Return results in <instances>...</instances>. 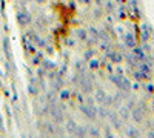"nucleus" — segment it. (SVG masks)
<instances>
[{"mask_svg":"<svg viewBox=\"0 0 154 138\" xmlns=\"http://www.w3.org/2000/svg\"><path fill=\"white\" fill-rule=\"evenodd\" d=\"M77 126H79V124H77L74 120H68L66 124H65V132H68L69 135H74L75 131H77Z\"/></svg>","mask_w":154,"mask_h":138,"instance_id":"obj_12","label":"nucleus"},{"mask_svg":"<svg viewBox=\"0 0 154 138\" xmlns=\"http://www.w3.org/2000/svg\"><path fill=\"white\" fill-rule=\"evenodd\" d=\"M151 35H152V28L148 23H143L142 26H140V37H142V42H148Z\"/></svg>","mask_w":154,"mask_h":138,"instance_id":"obj_9","label":"nucleus"},{"mask_svg":"<svg viewBox=\"0 0 154 138\" xmlns=\"http://www.w3.org/2000/svg\"><path fill=\"white\" fill-rule=\"evenodd\" d=\"M42 65H43V68L48 69V71H53V69L56 68V65L53 63V61H49V60H43V61H42Z\"/></svg>","mask_w":154,"mask_h":138,"instance_id":"obj_26","label":"nucleus"},{"mask_svg":"<svg viewBox=\"0 0 154 138\" xmlns=\"http://www.w3.org/2000/svg\"><path fill=\"white\" fill-rule=\"evenodd\" d=\"M88 31H89V34H91V40H89V43H93V42L97 43V42H99V31H97L94 26H89Z\"/></svg>","mask_w":154,"mask_h":138,"instance_id":"obj_16","label":"nucleus"},{"mask_svg":"<svg viewBox=\"0 0 154 138\" xmlns=\"http://www.w3.org/2000/svg\"><path fill=\"white\" fill-rule=\"evenodd\" d=\"M25 48L28 49V52H29V54H32V55L35 54V46H34V45H29L26 40H25Z\"/></svg>","mask_w":154,"mask_h":138,"instance_id":"obj_28","label":"nucleus"},{"mask_svg":"<svg viewBox=\"0 0 154 138\" xmlns=\"http://www.w3.org/2000/svg\"><path fill=\"white\" fill-rule=\"evenodd\" d=\"M97 112H99V115H100L102 118H108V114H109V109H106L105 106H100V107L97 109Z\"/></svg>","mask_w":154,"mask_h":138,"instance_id":"obj_21","label":"nucleus"},{"mask_svg":"<svg viewBox=\"0 0 154 138\" xmlns=\"http://www.w3.org/2000/svg\"><path fill=\"white\" fill-rule=\"evenodd\" d=\"M88 135L89 137H100V129L99 128H94V126L88 128Z\"/></svg>","mask_w":154,"mask_h":138,"instance_id":"obj_20","label":"nucleus"},{"mask_svg":"<svg viewBox=\"0 0 154 138\" xmlns=\"http://www.w3.org/2000/svg\"><path fill=\"white\" fill-rule=\"evenodd\" d=\"M35 25H37L38 29H45V28H46V20H45L43 17H38L37 22H35Z\"/></svg>","mask_w":154,"mask_h":138,"instance_id":"obj_25","label":"nucleus"},{"mask_svg":"<svg viewBox=\"0 0 154 138\" xmlns=\"http://www.w3.org/2000/svg\"><path fill=\"white\" fill-rule=\"evenodd\" d=\"M88 135V128L85 126H77V131L74 134V137H86Z\"/></svg>","mask_w":154,"mask_h":138,"instance_id":"obj_17","label":"nucleus"},{"mask_svg":"<svg viewBox=\"0 0 154 138\" xmlns=\"http://www.w3.org/2000/svg\"><path fill=\"white\" fill-rule=\"evenodd\" d=\"M25 2H32V0H25Z\"/></svg>","mask_w":154,"mask_h":138,"instance_id":"obj_38","label":"nucleus"},{"mask_svg":"<svg viewBox=\"0 0 154 138\" xmlns=\"http://www.w3.org/2000/svg\"><path fill=\"white\" fill-rule=\"evenodd\" d=\"M75 35H77V39L82 40V42H86V40H88V31H86V29L79 28V29L75 31Z\"/></svg>","mask_w":154,"mask_h":138,"instance_id":"obj_15","label":"nucleus"},{"mask_svg":"<svg viewBox=\"0 0 154 138\" xmlns=\"http://www.w3.org/2000/svg\"><path fill=\"white\" fill-rule=\"evenodd\" d=\"M28 92L31 94V95H37L38 94V87H37V84L32 81V83H29V86H28Z\"/></svg>","mask_w":154,"mask_h":138,"instance_id":"obj_23","label":"nucleus"},{"mask_svg":"<svg viewBox=\"0 0 154 138\" xmlns=\"http://www.w3.org/2000/svg\"><path fill=\"white\" fill-rule=\"evenodd\" d=\"M94 54L93 49H88V52H85V58H91V55Z\"/></svg>","mask_w":154,"mask_h":138,"instance_id":"obj_33","label":"nucleus"},{"mask_svg":"<svg viewBox=\"0 0 154 138\" xmlns=\"http://www.w3.org/2000/svg\"><path fill=\"white\" fill-rule=\"evenodd\" d=\"M42 60H43V55H42V54H34V55H32V60H31V63H32V65H40Z\"/></svg>","mask_w":154,"mask_h":138,"instance_id":"obj_24","label":"nucleus"},{"mask_svg":"<svg viewBox=\"0 0 154 138\" xmlns=\"http://www.w3.org/2000/svg\"><path fill=\"white\" fill-rule=\"evenodd\" d=\"M31 16H29V12L28 11H19L17 12V22L20 26H28V25L31 23Z\"/></svg>","mask_w":154,"mask_h":138,"instance_id":"obj_5","label":"nucleus"},{"mask_svg":"<svg viewBox=\"0 0 154 138\" xmlns=\"http://www.w3.org/2000/svg\"><path fill=\"white\" fill-rule=\"evenodd\" d=\"M111 81L119 87L120 91H130L131 89V81L128 80L125 75H122V74H119V75H111Z\"/></svg>","mask_w":154,"mask_h":138,"instance_id":"obj_1","label":"nucleus"},{"mask_svg":"<svg viewBox=\"0 0 154 138\" xmlns=\"http://www.w3.org/2000/svg\"><path fill=\"white\" fill-rule=\"evenodd\" d=\"M117 17H119V19H126V9H125L123 5L117 9Z\"/></svg>","mask_w":154,"mask_h":138,"instance_id":"obj_27","label":"nucleus"},{"mask_svg":"<svg viewBox=\"0 0 154 138\" xmlns=\"http://www.w3.org/2000/svg\"><path fill=\"white\" fill-rule=\"evenodd\" d=\"M131 55L139 61V63H140V61H146L148 58H146V52L143 51V48H137V46H134L133 48V51H131Z\"/></svg>","mask_w":154,"mask_h":138,"instance_id":"obj_8","label":"nucleus"},{"mask_svg":"<svg viewBox=\"0 0 154 138\" xmlns=\"http://www.w3.org/2000/svg\"><path fill=\"white\" fill-rule=\"evenodd\" d=\"M69 97H71L69 89H60V100H62V101H66Z\"/></svg>","mask_w":154,"mask_h":138,"instance_id":"obj_19","label":"nucleus"},{"mask_svg":"<svg viewBox=\"0 0 154 138\" xmlns=\"http://www.w3.org/2000/svg\"><path fill=\"white\" fill-rule=\"evenodd\" d=\"M0 129H3V120H2V115H0Z\"/></svg>","mask_w":154,"mask_h":138,"instance_id":"obj_36","label":"nucleus"},{"mask_svg":"<svg viewBox=\"0 0 154 138\" xmlns=\"http://www.w3.org/2000/svg\"><path fill=\"white\" fill-rule=\"evenodd\" d=\"M146 91H148V92H154V86L148 84V86H146Z\"/></svg>","mask_w":154,"mask_h":138,"instance_id":"obj_34","label":"nucleus"},{"mask_svg":"<svg viewBox=\"0 0 154 138\" xmlns=\"http://www.w3.org/2000/svg\"><path fill=\"white\" fill-rule=\"evenodd\" d=\"M116 2H117V3H120V5H125V3L128 2V0H116Z\"/></svg>","mask_w":154,"mask_h":138,"instance_id":"obj_35","label":"nucleus"},{"mask_svg":"<svg viewBox=\"0 0 154 138\" xmlns=\"http://www.w3.org/2000/svg\"><path fill=\"white\" fill-rule=\"evenodd\" d=\"M106 9H108V12H114V5L111 2H106Z\"/></svg>","mask_w":154,"mask_h":138,"instance_id":"obj_32","label":"nucleus"},{"mask_svg":"<svg viewBox=\"0 0 154 138\" xmlns=\"http://www.w3.org/2000/svg\"><path fill=\"white\" fill-rule=\"evenodd\" d=\"M131 8H133V12H134V17H140V9L137 8V0H131Z\"/></svg>","mask_w":154,"mask_h":138,"instance_id":"obj_22","label":"nucleus"},{"mask_svg":"<svg viewBox=\"0 0 154 138\" xmlns=\"http://www.w3.org/2000/svg\"><path fill=\"white\" fill-rule=\"evenodd\" d=\"M125 60H126V63H128V66H130V68H134V69H136L137 65H139V61H137L131 54H126V55H125Z\"/></svg>","mask_w":154,"mask_h":138,"instance_id":"obj_14","label":"nucleus"},{"mask_svg":"<svg viewBox=\"0 0 154 138\" xmlns=\"http://www.w3.org/2000/svg\"><path fill=\"white\" fill-rule=\"evenodd\" d=\"M117 114H119V117L123 120V121H126L128 118H130V107H126V106H122L120 109H119V112H117Z\"/></svg>","mask_w":154,"mask_h":138,"instance_id":"obj_13","label":"nucleus"},{"mask_svg":"<svg viewBox=\"0 0 154 138\" xmlns=\"http://www.w3.org/2000/svg\"><path fill=\"white\" fill-rule=\"evenodd\" d=\"M134 104H136V101H134V98H128V103H126V107H130V109H133V107H134Z\"/></svg>","mask_w":154,"mask_h":138,"instance_id":"obj_31","label":"nucleus"},{"mask_svg":"<svg viewBox=\"0 0 154 138\" xmlns=\"http://www.w3.org/2000/svg\"><path fill=\"white\" fill-rule=\"evenodd\" d=\"M126 135H128V137H140V132H139L134 126H130V128L126 129Z\"/></svg>","mask_w":154,"mask_h":138,"instance_id":"obj_18","label":"nucleus"},{"mask_svg":"<svg viewBox=\"0 0 154 138\" xmlns=\"http://www.w3.org/2000/svg\"><path fill=\"white\" fill-rule=\"evenodd\" d=\"M123 42H125V46L130 48V49H133V48L136 46V39H134V35H133L131 32H126V34L123 35Z\"/></svg>","mask_w":154,"mask_h":138,"instance_id":"obj_11","label":"nucleus"},{"mask_svg":"<svg viewBox=\"0 0 154 138\" xmlns=\"http://www.w3.org/2000/svg\"><path fill=\"white\" fill-rule=\"evenodd\" d=\"M108 120L111 121V124H112V128H114V129H122V123H123V120L119 117L117 112H111V110H109Z\"/></svg>","mask_w":154,"mask_h":138,"instance_id":"obj_7","label":"nucleus"},{"mask_svg":"<svg viewBox=\"0 0 154 138\" xmlns=\"http://www.w3.org/2000/svg\"><path fill=\"white\" fill-rule=\"evenodd\" d=\"M106 57L112 61V63H122V60H123V55L119 52V51H106Z\"/></svg>","mask_w":154,"mask_h":138,"instance_id":"obj_10","label":"nucleus"},{"mask_svg":"<svg viewBox=\"0 0 154 138\" xmlns=\"http://www.w3.org/2000/svg\"><path fill=\"white\" fill-rule=\"evenodd\" d=\"M3 46H5V52H6V55L11 58V49H9V43H8V39H5L3 40Z\"/></svg>","mask_w":154,"mask_h":138,"instance_id":"obj_30","label":"nucleus"},{"mask_svg":"<svg viewBox=\"0 0 154 138\" xmlns=\"http://www.w3.org/2000/svg\"><path fill=\"white\" fill-rule=\"evenodd\" d=\"M49 114H51V117H53V120L57 123V124H60V123H63V112L62 110H65V106H56V104H51L49 106Z\"/></svg>","mask_w":154,"mask_h":138,"instance_id":"obj_3","label":"nucleus"},{"mask_svg":"<svg viewBox=\"0 0 154 138\" xmlns=\"http://www.w3.org/2000/svg\"><path fill=\"white\" fill-rule=\"evenodd\" d=\"M99 66H100V63L97 60H94V58L89 60V68H91V69H99Z\"/></svg>","mask_w":154,"mask_h":138,"instance_id":"obj_29","label":"nucleus"},{"mask_svg":"<svg viewBox=\"0 0 154 138\" xmlns=\"http://www.w3.org/2000/svg\"><path fill=\"white\" fill-rule=\"evenodd\" d=\"M94 98L97 100L99 103H103V104H106V106H111V104H112V97L108 95L103 89H97V91L94 92Z\"/></svg>","mask_w":154,"mask_h":138,"instance_id":"obj_4","label":"nucleus"},{"mask_svg":"<svg viewBox=\"0 0 154 138\" xmlns=\"http://www.w3.org/2000/svg\"><path fill=\"white\" fill-rule=\"evenodd\" d=\"M80 112L89 120H94L97 117V107L93 103H80Z\"/></svg>","mask_w":154,"mask_h":138,"instance_id":"obj_2","label":"nucleus"},{"mask_svg":"<svg viewBox=\"0 0 154 138\" xmlns=\"http://www.w3.org/2000/svg\"><path fill=\"white\" fill-rule=\"evenodd\" d=\"M148 135H149V137H154V132H149Z\"/></svg>","mask_w":154,"mask_h":138,"instance_id":"obj_37","label":"nucleus"},{"mask_svg":"<svg viewBox=\"0 0 154 138\" xmlns=\"http://www.w3.org/2000/svg\"><path fill=\"white\" fill-rule=\"evenodd\" d=\"M131 117L136 123H143V118H145V110H143V106H139V107H133L131 110Z\"/></svg>","mask_w":154,"mask_h":138,"instance_id":"obj_6","label":"nucleus"}]
</instances>
